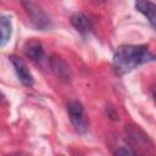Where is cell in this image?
Listing matches in <instances>:
<instances>
[{"label":"cell","instance_id":"1","mask_svg":"<svg viewBox=\"0 0 156 156\" xmlns=\"http://www.w3.org/2000/svg\"><path fill=\"white\" fill-rule=\"evenodd\" d=\"M156 60L145 45H122L113 54V67L118 74H126L140 65Z\"/></svg>","mask_w":156,"mask_h":156},{"label":"cell","instance_id":"2","mask_svg":"<svg viewBox=\"0 0 156 156\" xmlns=\"http://www.w3.org/2000/svg\"><path fill=\"white\" fill-rule=\"evenodd\" d=\"M67 111H68L69 119L72 124L74 126L76 130L80 134H84L88 129V122H87L85 111H84L83 105L78 101H71L67 106Z\"/></svg>","mask_w":156,"mask_h":156},{"label":"cell","instance_id":"3","mask_svg":"<svg viewBox=\"0 0 156 156\" xmlns=\"http://www.w3.org/2000/svg\"><path fill=\"white\" fill-rule=\"evenodd\" d=\"M22 5L24 6L32 23L40 30H46L48 28L51 27V22H50V18L48 17V15L38 6L35 5L34 2H22Z\"/></svg>","mask_w":156,"mask_h":156},{"label":"cell","instance_id":"4","mask_svg":"<svg viewBox=\"0 0 156 156\" xmlns=\"http://www.w3.org/2000/svg\"><path fill=\"white\" fill-rule=\"evenodd\" d=\"M11 62L13 65L15 72L20 79V82L26 87H32L34 84V78H33V74L29 71L28 66L26 65V62L22 58L16 57V56H11Z\"/></svg>","mask_w":156,"mask_h":156},{"label":"cell","instance_id":"5","mask_svg":"<svg viewBox=\"0 0 156 156\" xmlns=\"http://www.w3.org/2000/svg\"><path fill=\"white\" fill-rule=\"evenodd\" d=\"M24 54H26V56H28L35 63H43V61L45 60L44 46L41 45V43H39L37 40H30L26 44Z\"/></svg>","mask_w":156,"mask_h":156},{"label":"cell","instance_id":"6","mask_svg":"<svg viewBox=\"0 0 156 156\" xmlns=\"http://www.w3.org/2000/svg\"><path fill=\"white\" fill-rule=\"evenodd\" d=\"M135 9L146 17L151 27L156 30V5L151 1L140 0L135 2Z\"/></svg>","mask_w":156,"mask_h":156},{"label":"cell","instance_id":"7","mask_svg":"<svg viewBox=\"0 0 156 156\" xmlns=\"http://www.w3.org/2000/svg\"><path fill=\"white\" fill-rule=\"evenodd\" d=\"M50 66H51L52 72L60 79H63V80H68L69 79V76H71L69 74V67L61 57L52 56L50 58Z\"/></svg>","mask_w":156,"mask_h":156},{"label":"cell","instance_id":"8","mask_svg":"<svg viewBox=\"0 0 156 156\" xmlns=\"http://www.w3.org/2000/svg\"><path fill=\"white\" fill-rule=\"evenodd\" d=\"M71 22L73 24V27L82 34V35H88L91 30V23L89 21V18L80 12L74 13L71 17Z\"/></svg>","mask_w":156,"mask_h":156},{"label":"cell","instance_id":"9","mask_svg":"<svg viewBox=\"0 0 156 156\" xmlns=\"http://www.w3.org/2000/svg\"><path fill=\"white\" fill-rule=\"evenodd\" d=\"M0 26H1V46H5V44L10 40L11 33H12V27H11V21L7 16L2 15L0 18Z\"/></svg>","mask_w":156,"mask_h":156},{"label":"cell","instance_id":"10","mask_svg":"<svg viewBox=\"0 0 156 156\" xmlns=\"http://www.w3.org/2000/svg\"><path fill=\"white\" fill-rule=\"evenodd\" d=\"M115 156H136L129 147L127 146H122V147H118L115 152Z\"/></svg>","mask_w":156,"mask_h":156},{"label":"cell","instance_id":"11","mask_svg":"<svg viewBox=\"0 0 156 156\" xmlns=\"http://www.w3.org/2000/svg\"><path fill=\"white\" fill-rule=\"evenodd\" d=\"M152 98H154V100H155V102H156V87L152 89Z\"/></svg>","mask_w":156,"mask_h":156}]
</instances>
